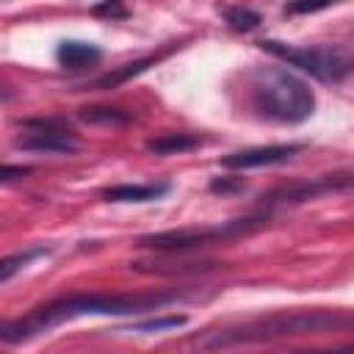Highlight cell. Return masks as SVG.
I'll return each mask as SVG.
<instances>
[{"label":"cell","instance_id":"9c48e42d","mask_svg":"<svg viewBox=\"0 0 354 354\" xmlns=\"http://www.w3.org/2000/svg\"><path fill=\"white\" fill-rule=\"evenodd\" d=\"M171 191V183H119L102 191L105 202H155Z\"/></svg>","mask_w":354,"mask_h":354},{"label":"cell","instance_id":"5b68a950","mask_svg":"<svg viewBox=\"0 0 354 354\" xmlns=\"http://www.w3.org/2000/svg\"><path fill=\"white\" fill-rule=\"evenodd\" d=\"M260 47L271 53L274 58L285 61L288 66H296L299 72L313 75L315 80L324 83H340L351 75V53L340 44H315V47H301V44H288L277 39H263Z\"/></svg>","mask_w":354,"mask_h":354},{"label":"cell","instance_id":"44dd1931","mask_svg":"<svg viewBox=\"0 0 354 354\" xmlns=\"http://www.w3.org/2000/svg\"><path fill=\"white\" fill-rule=\"evenodd\" d=\"M0 97H8V94H6V91H0Z\"/></svg>","mask_w":354,"mask_h":354},{"label":"cell","instance_id":"ba28073f","mask_svg":"<svg viewBox=\"0 0 354 354\" xmlns=\"http://www.w3.org/2000/svg\"><path fill=\"white\" fill-rule=\"evenodd\" d=\"M351 185V177L348 171L343 174H324L321 180H307V183H293V185H285V188H277L271 191L268 196H263L266 205H296V202H307V199H315L318 194L324 191H335V188H348Z\"/></svg>","mask_w":354,"mask_h":354},{"label":"cell","instance_id":"6da1fadb","mask_svg":"<svg viewBox=\"0 0 354 354\" xmlns=\"http://www.w3.org/2000/svg\"><path fill=\"white\" fill-rule=\"evenodd\" d=\"M180 293H72L30 310L22 321H0L3 343H22L44 329L83 315H133L177 301Z\"/></svg>","mask_w":354,"mask_h":354},{"label":"cell","instance_id":"277c9868","mask_svg":"<svg viewBox=\"0 0 354 354\" xmlns=\"http://www.w3.org/2000/svg\"><path fill=\"white\" fill-rule=\"evenodd\" d=\"M266 224H268V213H257V216L230 218V221H221L213 227H183V230L149 232V235H141L136 243L144 249H158V252H188V249H199V246H210V243L235 241V238L249 235Z\"/></svg>","mask_w":354,"mask_h":354},{"label":"cell","instance_id":"ac0fdd59","mask_svg":"<svg viewBox=\"0 0 354 354\" xmlns=\"http://www.w3.org/2000/svg\"><path fill=\"white\" fill-rule=\"evenodd\" d=\"M332 3H340V0H290L285 6L288 14H315L321 8H329Z\"/></svg>","mask_w":354,"mask_h":354},{"label":"cell","instance_id":"4fadbf2b","mask_svg":"<svg viewBox=\"0 0 354 354\" xmlns=\"http://www.w3.org/2000/svg\"><path fill=\"white\" fill-rule=\"evenodd\" d=\"M44 254H50V246L36 243V246H28V249H22V252H14V254L0 257V282H8V279L17 277L22 268H28L36 257H44Z\"/></svg>","mask_w":354,"mask_h":354},{"label":"cell","instance_id":"ffe728a7","mask_svg":"<svg viewBox=\"0 0 354 354\" xmlns=\"http://www.w3.org/2000/svg\"><path fill=\"white\" fill-rule=\"evenodd\" d=\"M30 169L28 166H8V163H0V183H8V180H19L25 177Z\"/></svg>","mask_w":354,"mask_h":354},{"label":"cell","instance_id":"7c38bea8","mask_svg":"<svg viewBox=\"0 0 354 354\" xmlns=\"http://www.w3.org/2000/svg\"><path fill=\"white\" fill-rule=\"evenodd\" d=\"M202 144L199 136L191 133H160L155 138L147 141V152L152 155H180V152H191Z\"/></svg>","mask_w":354,"mask_h":354},{"label":"cell","instance_id":"2e32d148","mask_svg":"<svg viewBox=\"0 0 354 354\" xmlns=\"http://www.w3.org/2000/svg\"><path fill=\"white\" fill-rule=\"evenodd\" d=\"M188 315H163V318H149V321H136L124 332H163V329H177L185 326Z\"/></svg>","mask_w":354,"mask_h":354},{"label":"cell","instance_id":"7a4b0ae2","mask_svg":"<svg viewBox=\"0 0 354 354\" xmlns=\"http://www.w3.org/2000/svg\"><path fill=\"white\" fill-rule=\"evenodd\" d=\"M351 315L329 313V310H299V313H274L266 318H254L241 326L207 332L199 337L202 348H227V346H249V343H271L296 335H321L335 329H348Z\"/></svg>","mask_w":354,"mask_h":354},{"label":"cell","instance_id":"52a82bcc","mask_svg":"<svg viewBox=\"0 0 354 354\" xmlns=\"http://www.w3.org/2000/svg\"><path fill=\"white\" fill-rule=\"evenodd\" d=\"M304 144H268V147H249V149H238L221 158L224 169L232 171H243V169H260V166H274V163H285L288 158H293L296 152H301Z\"/></svg>","mask_w":354,"mask_h":354},{"label":"cell","instance_id":"30bf717a","mask_svg":"<svg viewBox=\"0 0 354 354\" xmlns=\"http://www.w3.org/2000/svg\"><path fill=\"white\" fill-rule=\"evenodd\" d=\"M102 58V50L91 41H77V39H64L55 47V61L64 69H88L97 66Z\"/></svg>","mask_w":354,"mask_h":354},{"label":"cell","instance_id":"8fae6325","mask_svg":"<svg viewBox=\"0 0 354 354\" xmlns=\"http://www.w3.org/2000/svg\"><path fill=\"white\" fill-rule=\"evenodd\" d=\"M158 58H160V55H147V58H138V61L122 64L119 69H113V72H105V75H100V77H94V80L83 83L80 88H97V91H105V88H116V86L127 83L130 77L141 75L144 69H149V66H152V64H155Z\"/></svg>","mask_w":354,"mask_h":354},{"label":"cell","instance_id":"5bb4252c","mask_svg":"<svg viewBox=\"0 0 354 354\" xmlns=\"http://www.w3.org/2000/svg\"><path fill=\"white\" fill-rule=\"evenodd\" d=\"M77 119L86 122V124H127L133 122V113L130 111H122V108H111V105H86L77 111Z\"/></svg>","mask_w":354,"mask_h":354},{"label":"cell","instance_id":"8992f818","mask_svg":"<svg viewBox=\"0 0 354 354\" xmlns=\"http://www.w3.org/2000/svg\"><path fill=\"white\" fill-rule=\"evenodd\" d=\"M22 136L14 141L17 149L39 155H72L77 152V138L64 119H25L19 122Z\"/></svg>","mask_w":354,"mask_h":354},{"label":"cell","instance_id":"e0dca14e","mask_svg":"<svg viewBox=\"0 0 354 354\" xmlns=\"http://www.w3.org/2000/svg\"><path fill=\"white\" fill-rule=\"evenodd\" d=\"M94 17H108V19H124L130 11L122 0H100L94 8H91Z\"/></svg>","mask_w":354,"mask_h":354},{"label":"cell","instance_id":"3957f363","mask_svg":"<svg viewBox=\"0 0 354 354\" xmlns=\"http://www.w3.org/2000/svg\"><path fill=\"white\" fill-rule=\"evenodd\" d=\"M249 97L257 116L268 122L301 124L315 113L310 83L285 66H257L249 77Z\"/></svg>","mask_w":354,"mask_h":354},{"label":"cell","instance_id":"d6986e66","mask_svg":"<svg viewBox=\"0 0 354 354\" xmlns=\"http://www.w3.org/2000/svg\"><path fill=\"white\" fill-rule=\"evenodd\" d=\"M210 191L213 194H241V191H246V183L238 177H216V180H210Z\"/></svg>","mask_w":354,"mask_h":354},{"label":"cell","instance_id":"9a60e30c","mask_svg":"<svg viewBox=\"0 0 354 354\" xmlns=\"http://www.w3.org/2000/svg\"><path fill=\"white\" fill-rule=\"evenodd\" d=\"M218 11H221L224 22H227L232 30H238V33H249V30L260 28V22H263V17H260L257 11L243 8V6H224V8H218Z\"/></svg>","mask_w":354,"mask_h":354}]
</instances>
